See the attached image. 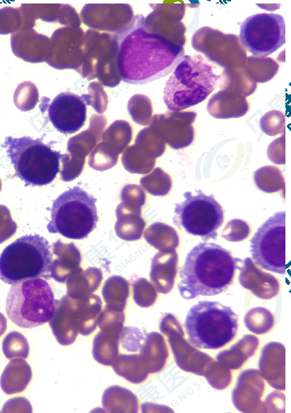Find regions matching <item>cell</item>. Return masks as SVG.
Returning a JSON list of instances; mask_svg holds the SVG:
<instances>
[{
    "label": "cell",
    "instance_id": "obj_17",
    "mask_svg": "<svg viewBox=\"0 0 291 413\" xmlns=\"http://www.w3.org/2000/svg\"><path fill=\"white\" fill-rule=\"evenodd\" d=\"M38 91L36 85L29 81L22 82L16 88L13 102L17 109L28 111L33 109L38 101Z\"/></svg>",
    "mask_w": 291,
    "mask_h": 413
},
{
    "label": "cell",
    "instance_id": "obj_11",
    "mask_svg": "<svg viewBox=\"0 0 291 413\" xmlns=\"http://www.w3.org/2000/svg\"><path fill=\"white\" fill-rule=\"evenodd\" d=\"M250 253L262 269L286 273L285 211L276 212L258 228L250 240Z\"/></svg>",
    "mask_w": 291,
    "mask_h": 413
},
{
    "label": "cell",
    "instance_id": "obj_18",
    "mask_svg": "<svg viewBox=\"0 0 291 413\" xmlns=\"http://www.w3.org/2000/svg\"><path fill=\"white\" fill-rule=\"evenodd\" d=\"M19 10L10 6L0 8V34L14 33L21 29L22 11Z\"/></svg>",
    "mask_w": 291,
    "mask_h": 413
},
{
    "label": "cell",
    "instance_id": "obj_20",
    "mask_svg": "<svg viewBox=\"0 0 291 413\" xmlns=\"http://www.w3.org/2000/svg\"><path fill=\"white\" fill-rule=\"evenodd\" d=\"M17 228L8 208L0 205V244L12 237L15 233Z\"/></svg>",
    "mask_w": 291,
    "mask_h": 413
},
{
    "label": "cell",
    "instance_id": "obj_12",
    "mask_svg": "<svg viewBox=\"0 0 291 413\" xmlns=\"http://www.w3.org/2000/svg\"><path fill=\"white\" fill-rule=\"evenodd\" d=\"M239 37L243 46L253 55L265 57L285 43V23L276 13H256L240 24Z\"/></svg>",
    "mask_w": 291,
    "mask_h": 413
},
{
    "label": "cell",
    "instance_id": "obj_1",
    "mask_svg": "<svg viewBox=\"0 0 291 413\" xmlns=\"http://www.w3.org/2000/svg\"><path fill=\"white\" fill-rule=\"evenodd\" d=\"M143 23V17L136 15L112 39L119 75L130 84H146L166 76L184 56L182 45L148 32Z\"/></svg>",
    "mask_w": 291,
    "mask_h": 413
},
{
    "label": "cell",
    "instance_id": "obj_6",
    "mask_svg": "<svg viewBox=\"0 0 291 413\" xmlns=\"http://www.w3.org/2000/svg\"><path fill=\"white\" fill-rule=\"evenodd\" d=\"M184 327L189 341L196 348L219 349L235 337L238 315L219 302L200 301L189 310Z\"/></svg>",
    "mask_w": 291,
    "mask_h": 413
},
{
    "label": "cell",
    "instance_id": "obj_13",
    "mask_svg": "<svg viewBox=\"0 0 291 413\" xmlns=\"http://www.w3.org/2000/svg\"><path fill=\"white\" fill-rule=\"evenodd\" d=\"M48 118L53 126L64 134L79 130L86 120V103L84 97L70 92H62L52 101Z\"/></svg>",
    "mask_w": 291,
    "mask_h": 413
},
{
    "label": "cell",
    "instance_id": "obj_5",
    "mask_svg": "<svg viewBox=\"0 0 291 413\" xmlns=\"http://www.w3.org/2000/svg\"><path fill=\"white\" fill-rule=\"evenodd\" d=\"M2 147L6 149L16 176L28 185L51 183L59 171L60 162L64 163L68 159L67 155L30 137H7Z\"/></svg>",
    "mask_w": 291,
    "mask_h": 413
},
{
    "label": "cell",
    "instance_id": "obj_19",
    "mask_svg": "<svg viewBox=\"0 0 291 413\" xmlns=\"http://www.w3.org/2000/svg\"><path fill=\"white\" fill-rule=\"evenodd\" d=\"M249 226L245 221L233 219L227 223L221 237L231 242L242 241L249 236Z\"/></svg>",
    "mask_w": 291,
    "mask_h": 413
},
{
    "label": "cell",
    "instance_id": "obj_14",
    "mask_svg": "<svg viewBox=\"0 0 291 413\" xmlns=\"http://www.w3.org/2000/svg\"><path fill=\"white\" fill-rule=\"evenodd\" d=\"M32 372L29 364L22 358L9 361L0 378L1 388L8 395L23 391L29 384Z\"/></svg>",
    "mask_w": 291,
    "mask_h": 413
},
{
    "label": "cell",
    "instance_id": "obj_15",
    "mask_svg": "<svg viewBox=\"0 0 291 413\" xmlns=\"http://www.w3.org/2000/svg\"><path fill=\"white\" fill-rule=\"evenodd\" d=\"M42 36L38 33L33 34L32 30L21 28L10 36V45L13 54L28 62H41L36 51L39 49L37 45L39 40H42L40 38Z\"/></svg>",
    "mask_w": 291,
    "mask_h": 413
},
{
    "label": "cell",
    "instance_id": "obj_7",
    "mask_svg": "<svg viewBox=\"0 0 291 413\" xmlns=\"http://www.w3.org/2000/svg\"><path fill=\"white\" fill-rule=\"evenodd\" d=\"M95 203L96 198L79 186L65 191L52 203L48 232L73 240L87 237L98 221Z\"/></svg>",
    "mask_w": 291,
    "mask_h": 413
},
{
    "label": "cell",
    "instance_id": "obj_4",
    "mask_svg": "<svg viewBox=\"0 0 291 413\" xmlns=\"http://www.w3.org/2000/svg\"><path fill=\"white\" fill-rule=\"evenodd\" d=\"M52 254L49 242L38 234L22 236L0 255V279L12 285L27 279L52 278Z\"/></svg>",
    "mask_w": 291,
    "mask_h": 413
},
{
    "label": "cell",
    "instance_id": "obj_3",
    "mask_svg": "<svg viewBox=\"0 0 291 413\" xmlns=\"http://www.w3.org/2000/svg\"><path fill=\"white\" fill-rule=\"evenodd\" d=\"M219 78L201 55H184L166 81L164 102L171 111L196 105L212 93Z\"/></svg>",
    "mask_w": 291,
    "mask_h": 413
},
{
    "label": "cell",
    "instance_id": "obj_10",
    "mask_svg": "<svg viewBox=\"0 0 291 413\" xmlns=\"http://www.w3.org/2000/svg\"><path fill=\"white\" fill-rule=\"evenodd\" d=\"M193 195L191 192L184 194L185 200L176 203L173 221L180 228L203 240H216L217 229L223 222V209L211 194L207 196L201 190Z\"/></svg>",
    "mask_w": 291,
    "mask_h": 413
},
{
    "label": "cell",
    "instance_id": "obj_21",
    "mask_svg": "<svg viewBox=\"0 0 291 413\" xmlns=\"http://www.w3.org/2000/svg\"><path fill=\"white\" fill-rule=\"evenodd\" d=\"M7 328V320L3 314L0 312V336L6 332Z\"/></svg>",
    "mask_w": 291,
    "mask_h": 413
},
{
    "label": "cell",
    "instance_id": "obj_2",
    "mask_svg": "<svg viewBox=\"0 0 291 413\" xmlns=\"http://www.w3.org/2000/svg\"><path fill=\"white\" fill-rule=\"evenodd\" d=\"M242 261L217 244H198L187 254L180 269L181 280L178 288L180 295L191 299L224 292L232 283L235 270L240 268L237 264Z\"/></svg>",
    "mask_w": 291,
    "mask_h": 413
},
{
    "label": "cell",
    "instance_id": "obj_9",
    "mask_svg": "<svg viewBox=\"0 0 291 413\" xmlns=\"http://www.w3.org/2000/svg\"><path fill=\"white\" fill-rule=\"evenodd\" d=\"M102 302L95 295L74 299L63 296L56 300L49 321L57 341L63 345L72 343L78 333L86 336L96 327Z\"/></svg>",
    "mask_w": 291,
    "mask_h": 413
},
{
    "label": "cell",
    "instance_id": "obj_16",
    "mask_svg": "<svg viewBox=\"0 0 291 413\" xmlns=\"http://www.w3.org/2000/svg\"><path fill=\"white\" fill-rule=\"evenodd\" d=\"M2 351L5 357L26 359L28 357L29 345L26 337L21 333L13 331L8 333L2 343Z\"/></svg>",
    "mask_w": 291,
    "mask_h": 413
},
{
    "label": "cell",
    "instance_id": "obj_8",
    "mask_svg": "<svg viewBox=\"0 0 291 413\" xmlns=\"http://www.w3.org/2000/svg\"><path fill=\"white\" fill-rule=\"evenodd\" d=\"M56 300L49 284L41 278L12 284L7 295L6 311L19 327L31 329L50 320Z\"/></svg>",
    "mask_w": 291,
    "mask_h": 413
}]
</instances>
